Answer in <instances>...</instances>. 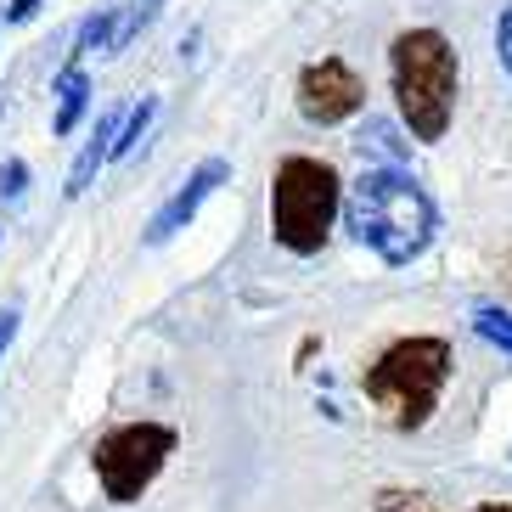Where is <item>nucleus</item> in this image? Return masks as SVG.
<instances>
[{
    "mask_svg": "<svg viewBox=\"0 0 512 512\" xmlns=\"http://www.w3.org/2000/svg\"><path fill=\"white\" fill-rule=\"evenodd\" d=\"M344 220L355 231V242H366L383 265L422 259L439 231L434 197L422 192L406 169H366L344 197Z\"/></svg>",
    "mask_w": 512,
    "mask_h": 512,
    "instance_id": "1",
    "label": "nucleus"
},
{
    "mask_svg": "<svg viewBox=\"0 0 512 512\" xmlns=\"http://www.w3.org/2000/svg\"><path fill=\"white\" fill-rule=\"evenodd\" d=\"M389 79L400 119L417 141H439L456 107V46L439 29H406L389 46Z\"/></svg>",
    "mask_w": 512,
    "mask_h": 512,
    "instance_id": "2",
    "label": "nucleus"
},
{
    "mask_svg": "<svg viewBox=\"0 0 512 512\" xmlns=\"http://www.w3.org/2000/svg\"><path fill=\"white\" fill-rule=\"evenodd\" d=\"M451 377V344L445 338H400L377 355L366 372V400L389 411L394 428H422L428 411L439 406V389Z\"/></svg>",
    "mask_w": 512,
    "mask_h": 512,
    "instance_id": "3",
    "label": "nucleus"
},
{
    "mask_svg": "<svg viewBox=\"0 0 512 512\" xmlns=\"http://www.w3.org/2000/svg\"><path fill=\"white\" fill-rule=\"evenodd\" d=\"M338 214V175L321 158H287L271 186V231L287 254H321L327 226Z\"/></svg>",
    "mask_w": 512,
    "mask_h": 512,
    "instance_id": "4",
    "label": "nucleus"
},
{
    "mask_svg": "<svg viewBox=\"0 0 512 512\" xmlns=\"http://www.w3.org/2000/svg\"><path fill=\"white\" fill-rule=\"evenodd\" d=\"M175 456V428L169 422H119V428H107L96 439V479H102L107 501H141L152 479H158V467Z\"/></svg>",
    "mask_w": 512,
    "mask_h": 512,
    "instance_id": "5",
    "label": "nucleus"
},
{
    "mask_svg": "<svg viewBox=\"0 0 512 512\" xmlns=\"http://www.w3.org/2000/svg\"><path fill=\"white\" fill-rule=\"evenodd\" d=\"M366 85L344 57H321L299 74V113L310 124H344L349 113H361Z\"/></svg>",
    "mask_w": 512,
    "mask_h": 512,
    "instance_id": "6",
    "label": "nucleus"
},
{
    "mask_svg": "<svg viewBox=\"0 0 512 512\" xmlns=\"http://www.w3.org/2000/svg\"><path fill=\"white\" fill-rule=\"evenodd\" d=\"M231 181V164L226 158H209V164H197L192 175H186V186L175 197H169L164 209L152 214V226H147V242L152 248H158V242H169L175 237V231H186L197 220V209H203V203H209V192H220V186Z\"/></svg>",
    "mask_w": 512,
    "mask_h": 512,
    "instance_id": "7",
    "label": "nucleus"
},
{
    "mask_svg": "<svg viewBox=\"0 0 512 512\" xmlns=\"http://www.w3.org/2000/svg\"><path fill=\"white\" fill-rule=\"evenodd\" d=\"M124 119H130V113H124V107H107L102 119H96L91 141H85V147H79L74 169H68V186H62V192H68V197H85V192H91L96 169H102L107 158H113V147H119V130H124Z\"/></svg>",
    "mask_w": 512,
    "mask_h": 512,
    "instance_id": "8",
    "label": "nucleus"
},
{
    "mask_svg": "<svg viewBox=\"0 0 512 512\" xmlns=\"http://www.w3.org/2000/svg\"><path fill=\"white\" fill-rule=\"evenodd\" d=\"M141 29V12H96L79 23V51H102V57H113V51H124V40Z\"/></svg>",
    "mask_w": 512,
    "mask_h": 512,
    "instance_id": "9",
    "label": "nucleus"
},
{
    "mask_svg": "<svg viewBox=\"0 0 512 512\" xmlns=\"http://www.w3.org/2000/svg\"><path fill=\"white\" fill-rule=\"evenodd\" d=\"M85 107H91V79H85V68H62L57 74V119H51V130H57V136H74L79 119H85Z\"/></svg>",
    "mask_w": 512,
    "mask_h": 512,
    "instance_id": "10",
    "label": "nucleus"
},
{
    "mask_svg": "<svg viewBox=\"0 0 512 512\" xmlns=\"http://www.w3.org/2000/svg\"><path fill=\"white\" fill-rule=\"evenodd\" d=\"M473 332H479L484 344H496L512 355V316L507 310H496V304H484V310H473Z\"/></svg>",
    "mask_w": 512,
    "mask_h": 512,
    "instance_id": "11",
    "label": "nucleus"
},
{
    "mask_svg": "<svg viewBox=\"0 0 512 512\" xmlns=\"http://www.w3.org/2000/svg\"><path fill=\"white\" fill-rule=\"evenodd\" d=\"M152 113H158V102H152V96H141V107H130V119H124V130H119V147H113V158H130V152L141 147Z\"/></svg>",
    "mask_w": 512,
    "mask_h": 512,
    "instance_id": "12",
    "label": "nucleus"
},
{
    "mask_svg": "<svg viewBox=\"0 0 512 512\" xmlns=\"http://www.w3.org/2000/svg\"><path fill=\"white\" fill-rule=\"evenodd\" d=\"M23 186H29V164L23 158H6L0 164V197H23Z\"/></svg>",
    "mask_w": 512,
    "mask_h": 512,
    "instance_id": "13",
    "label": "nucleus"
},
{
    "mask_svg": "<svg viewBox=\"0 0 512 512\" xmlns=\"http://www.w3.org/2000/svg\"><path fill=\"white\" fill-rule=\"evenodd\" d=\"M496 51H501V62H507V74H512V6L501 12V23H496Z\"/></svg>",
    "mask_w": 512,
    "mask_h": 512,
    "instance_id": "14",
    "label": "nucleus"
},
{
    "mask_svg": "<svg viewBox=\"0 0 512 512\" xmlns=\"http://www.w3.org/2000/svg\"><path fill=\"white\" fill-rule=\"evenodd\" d=\"M17 310H0V355H6V349H12V338H17Z\"/></svg>",
    "mask_w": 512,
    "mask_h": 512,
    "instance_id": "15",
    "label": "nucleus"
},
{
    "mask_svg": "<svg viewBox=\"0 0 512 512\" xmlns=\"http://www.w3.org/2000/svg\"><path fill=\"white\" fill-rule=\"evenodd\" d=\"M34 12H40V0H12V6H6V23H29Z\"/></svg>",
    "mask_w": 512,
    "mask_h": 512,
    "instance_id": "16",
    "label": "nucleus"
},
{
    "mask_svg": "<svg viewBox=\"0 0 512 512\" xmlns=\"http://www.w3.org/2000/svg\"><path fill=\"white\" fill-rule=\"evenodd\" d=\"M479 512H512V507H501V501H490V507H479Z\"/></svg>",
    "mask_w": 512,
    "mask_h": 512,
    "instance_id": "17",
    "label": "nucleus"
}]
</instances>
